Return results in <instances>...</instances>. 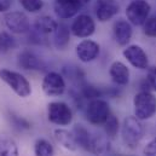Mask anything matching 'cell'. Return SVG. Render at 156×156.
I'll return each instance as SVG.
<instances>
[{"label": "cell", "mask_w": 156, "mask_h": 156, "mask_svg": "<svg viewBox=\"0 0 156 156\" xmlns=\"http://www.w3.org/2000/svg\"><path fill=\"white\" fill-rule=\"evenodd\" d=\"M23 10L30 13H38L44 7V0H18Z\"/></svg>", "instance_id": "83f0119b"}, {"label": "cell", "mask_w": 156, "mask_h": 156, "mask_svg": "<svg viewBox=\"0 0 156 156\" xmlns=\"http://www.w3.org/2000/svg\"><path fill=\"white\" fill-rule=\"evenodd\" d=\"M66 80L56 72H48L41 82V88L44 93L48 97H58L62 96L66 91Z\"/></svg>", "instance_id": "9c48e42d"}, {"label": "cell", "mask_w": 156, "mask_h": 156, "mask_svg": "<svg viewBox=\"0 0 156 156\" xmlns=\"http://www.w3.org/2000/svg\"><path fill=\"white\" fill-rule=\"evenodd\" d=\"M53 137L59 145L69 151H75L79 148L73 132H69L64 128H57L53 131Z\"/></svg>", "instance_id": "d6986e66"}, {"label": "cell", "mask_w": 156, "mask_h": 156, "mask_svg": "<svg viewBox=\"0 0 156 156\" xmlns=\"http://www.w3.org/2000/svg\"><path fill=\"white\" fill-rule=\"evenodd\" d=\"M133 109L140 121L151 119L156 114V97L150 91H139L133 97Z\"/></svg>", "instance_id": "3957f363"}, {"label": "cell", "mask_w": 156, "mask_h": 156, "mask_svg": "<svg viewBox=\"0 0 156 156\" xmlns=\"http://www.w3.org/2000/svg\"><path fill=\"white\" fill-rule=\"evenodd\" d=\"M109 75L117 86H127L129 83L131 73L126 64L120 61H115L109 67Z\"/></svg>", "instance_id": "2e32d148"}, {"label": "cell", "mask_w": 156, "mask_h": 156, "mask_svg": "<svg viewBox=\"0 0 156 156\" xmlns=\"http://www.w3.org/2000/svg\"><path fill=\"white\" fill-rule=\"evenodd\" d=\"M133 29L132 24L127 20H117L113 26V37L120 46H127V44L132 39Z\"/></svg>", "instance_id": "9a60e30c"}, {"label": "cell", "mask_w": 156, "mask_h": 156, "mask_svg": "<svg viewBox=\"0 0 156 156\" xmlns=\"http://www.w3.org/2000/svg\"><path fill=\"white\" fill-rule=\"evenodd\" d=\"M86 120L91 125H104L107 119L112 114L109 103L103 98H96L87 103L86 109Z\"/></svg>", "instance_id": "277c9868"}, {"label": "cell", "mask_w": 156, "mask_h": 156, "mask_svg": "<svg viewBox=\"0 0 156 156\" xmlns=\"http://www.w3.org/2000/svg\"><path fill=\"white\" fill-rule=\"evenodd\" d=\"M145 156H156V137L153 138L144 148Z\"/></svg>", "instance_id": "4dcf8cb0"}, {"label": "cell", "mask_w": 156, "mask_h": 156, "mask_svg": "<svg viewBox=\"0 0 156 156\" xmlns=\"http://www.w3.org/2000/svg\"><path fill=\"white\" fill-rule=\"evenodd\" d=\"M75 53L80 62L90 63L98 58L101 53V45L91 39L81 40L75 47Z\"/></svg>", "instance_id": "7c38bea8"}, {"label": "cell", "mask_w": 156, "mask_h": 156, "mask_svg": "<svg viewBox=\"0 0 156 156\" xmlns=\"http://www.w3.org/2000/svg\"><path fill=\"white\" fill-rule=\"evenodd\" d=\"M120 12V4L117 0H96L94 15L98 22L105 23L113 20Z\"/></svg>", "instance_id": "4fadbf2b"}, {"label": "cell", "mask_w": 156, "mask_h": 156, "mask_svg": "<svg viewBox=\"0 0 156 156\" xmlns=\"http://www.w3.org/2000/svg\"><path fill=\"white\" fill-rule=\"evenodd\" d=\"M17 64L23 70L40 72L45 68L44 62L30 50H22L17 55Z\"/></svg>", "instance_id": "5bb4252c"}, {"label": "cell", "mask_w": 156, "mask_h": 156, "mask_svg": "<svg viewBox=\"0 0 156 156\" xmlns=\"http://www.w3.org/2000/svg\"><path fill=\"white\" fill-rule=\"evenodd\" d=\"M82 6L83 5L80 0H55L53 12L57 18L66 21L76 17Z\"/></svg>", "instance_id": "8fae6325"}, {"label": "cell", "mask_w": 156, "mask_h": 156, "mask_svg": "<svg viewBox=\"0 0 156 156\" xmlns=\"http://www.w3.org/2000/svg\"><path fill=\"white\" fill-rule=\"evenodd\" d=\"M35 156H55V149L52 144L46 139H38L34 144Z\"/></svg>", "instance_id": "d4e9b609"}, {"label": "cell", "mask_w": 156, "mask_h": 156, "mask_svg": "<svg viewBox=\"0 0 156 156\" xmlns=\"http://www.w3.org/2000/svg\"><path fill=\"white\" fill-rule=\"evenodd\" d=\"M17 46V41L12 33L9 32H0V53H6L11 50H13Z\"/></svg>", "instance_id": "cb8c5ba5"}, {"label": "cell", "mask_w": 156, "mask_h": 156, "mask_svg": "<svg viewBox=\"0 0 156 156\" xmlns=\"http://www.w3.org/2000/svg\"><path fill=\"white\" fill-rule=\"evenodd\" d=\"M73 134L75 137V140L78 143V147L90 151V147H91V139L92 136L90 133V131L81 123H76L73 128Z\"/></svg>", "instance_id": "ffe728a7"}, {"label": "cell", "mask_w": 156, "mask_h": 156, "mask_svg": "<svg viewBox=\"0 0 156 156\" xmlns=\"http://www.w3.org/2000/svg\"><path fill=\"white\" fill-rule=\"evenodd\" d=\"M0 156H18L16 142L9 137L0 138Z\"/></svg>", "instance_id": "603a6c76"}, {"label": "cell", "mask_w": 156, "mask_h": 156, "mask_svg": "<svg viewBox=\"0 0 156 156\" xmlns=\"http://www.w3.org/2000/svg\"><path fill=\"white\" fill-rule=\"evenodd\" d=\"M7 117H9L10 122H11L12 127L18 129V131H28V129L32 128V125L27 119L20 116V115H16L13 112H9Z\"/></svg>", "instance_id": "484cf974"}, {"label": "cell", "mask_w": 156, "mask_h": 156, "mask_svg": "<svg viewBox=\"0 0 156 156\" xmlns=\"http://www.w3.org/2000/svg\"><path fill=\"white\" fill-rule=\"evenodd\" d=\"M15 0H0V13H6L11 10Z\"/></svg>", "instance_id": "1f68e13d"}, {"label": "cell", "mask_w": 156, "mask_h": 156, "mask_svg": "<svg viewBox=\"0 0 156 156\" xmlns=\"http://www.w3.org/2000/svg\"><path fill=\"white\" fill-rule=\"evenodd\" d=\"M4 24L12 34H27L30 32L28 16L22 11H9L4 16Z\"/></svg>", "instance_id": "52a82bcc"}, {"label": "cell", "mask_w": 156, "mask_h": 156, "mask_svg": "<svg viewBox=\"0 0 156 156\" xmlns=\"http://www.w3.org/2000/svg\"><path fill=\"white\" fill-rule=\"evenodd\" d=\"M72 35L76 37L79 39H87L92 37L96 32V22L92 16L87 13H81L75 17L70 26Z\"/></svg>", "instance_id": "ba28073f"}, {"label": "cell", "mask_w": 156, "mask_h": 156, "mask_svg": "<svg viewBox=\"0 0 156 156\" xmlns=\"http://www.w3.org/2000/svg\"><path fill=\"white\" fill-rule=\"evenodd\" d=\"M120 129V122L114 114H110L109 117L107 119V121L104 122V131L108 138H115Z\"/></svg>", "instance_id": "4316f807"}, {"label": "cell", "mask_w": 156, "mask_h": 156, "mask_svg": "<svg viewBox=\"0 0 156 156\" xmlns=\"http://www.w3.org/2000/svg\"><path fill=\"white\" fill-rule=\"evenodd\" d=\"M0 79L21 98H27L32 94V85L28 79L18 72L2 68L0 69Z\"/></svg>", "instance_id": "7a4b0ae2"}, {"label": "cell", "mask_w": 156, "mask_h": 156, "mask_svg": "<svg viewBox=\"0 0 156 156\" xmlns=\"http://www.w3.org/2000/svg\"><path fill=\"white\" fill-rule=\"evenodd\" d=\"M79 93L82 97V99H87V101H92V99H96V98L105 97V91L104 90L98 88V87H96L93 85H90V83L81 85Z\"/></svg>", "instance_id": "7402d4cb"}, {"label": "cell", "mask_w": 156, "mask_h": 156, "mask_svg": "<svg viewBox=\"0 0 156 156\" xmlns=\"http://www.w3.org/2000/svg\"><path fill=\"white\" fill-rule=\"evenodd\" d=\"M147 81H148L150 88L156 92V67H151V68L148 69Z\"/></svg>", "instance_id": "f546056e"}, {"label": "cell", "mask_w": 156, "mask_h": 156, "mask_svg": "<svg viewBox=\"0 0 156 156\" xmlns=\"http://www.w3.org/2000/svg\"><path fill=\"white\" fill-rule=\"evenodd\" d=\"M47 119L56 126H68L73 121V110L64 102H51L47 105Z\"/></svg>", "instance_id": "8992f818"}, {"label": "cell", "mask_w": 156, "mask_h": 156, "mask_svg": "<svg viewBox=\"0 0 156 156\" xmlns=\"http://www.w3.org/2000/svg\"><path fill=\"white\" fill-rule=\"evenodd\" d=\"M33 27H34V32L38 35H48L55 33V30L58 27V22L53 17L44 15L35 18Z\"/></svg>", "instance_id": "e0dca14e"}, {"label": "cell", "mask_w": 156, "mask_h": 156, "mask_svg": "<svg viewBox=\"0 0 156 156\" xmlns=\"http://www.w3.org/2000/svg\"><path fill=\"white\" fill-rule=\"evenodd\" d=\"M142 27L144 35L149 38H156V16H150Z\"/></svg>", "instance_id": "f1b7e54d"}, {"label": "cell", "mask_w": 156, "mask_h": 156, "mask_svg": "<svg viewBox=\"0 0 156 156\" xmlns=\"http://www.w3.org/2000/svg\"><path fill=\"white\" fill-rule=\"evenodd\" d=\"M80 1L82 2V5H86V4H88V2L91 1V0H80Z\"/></svg>", "instance_id": "d6a6232c"}, {"label": "cell", "mask_w": 156, "mask_h": 156, "mask_svg": "<svg viewBox=\"0 0 156 156\" xmlns=\"http://www.w3.org/2000/svg\"><path fill=\"white\" fill-rule=\"evenodd\" d=\"M121 137L125 145L129 149H136L144 137V126L136 116H127L121 126Z\"/></svg>", "instance_id": "6da1fadb"}, {"label": "cell", "mask_w": 156, "mask_h": 156, "mask_svg": "<svg viewBox=\"0 0 156 156\" xmlns=\"http://www.w3.org/2000/svg\"><path fill=\"white\" fill-rule=\"evenodd\" d=\"M109 151V138L103 134H94L91 139L90 153L96 156H102Z\"/></svg>", "instance_id": "44dd1931"}, {"label": "cell", "mask_w": 156, "mask_h": 156, "mask_svg": "<svg viewBox=\"0 0 156 156\" xmlns=\"http://www.w3.org/2000/svg\"><path fill=\"white\" fill-rule=\"evenodd\" d=\"M150 12L151 5L147 0H132L125 10L127 21L132 26H143L150 17Z\"/></svg>", "instance_id": "5b68a950"}, {"label": "cell", "mask_w": 156, "mask_h": 156, "mask_svg": "<svg viewBox=\"0 0 156 156\" xmlns=\"http://www.w3.org/2000/svg\"><path fill=\"white\" fill-rule=\"evenodd\" d=\"M70 35H72V32H70V27L67 26L66 23H58V27L57 29L55 30L53 33V46L57 48V50H66L70 42Z\"/></svg>", "instance_id": "ac0fdd59"}, {"label": "cell", "mask_w": 156, "mask_h": 156, "mask_svg": "<svg viewBox=\"0 0 156 156\" xmlns=\"http://www.w3.org/2000/svg\"><path fill=\"white\" fill-rule=\"evenodd\" d=\"M123 57L127 59V62L136 69L145 70L149 67V59L147 52L137 44L127 45L122 51Z\"/></svg>", "instance_id": "30bf717a"}]
</instances>
